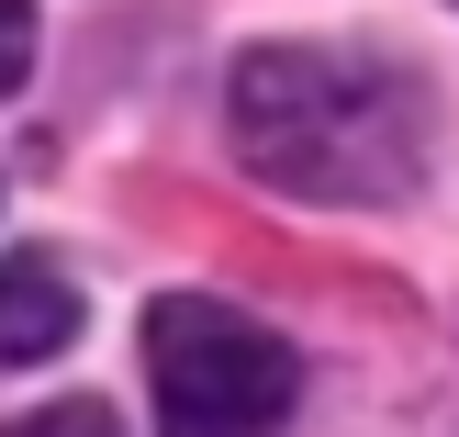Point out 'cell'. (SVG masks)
<instances>
[{
    "label": "cell",
    "instance_id": "3957f363",
    "mask_svg": "<svg viewBox=\"0 0 459 437\" xmlns=\"http://www.w3.org/2000/svg\"><path fill=\"white\" fill-rule=\"evenodd\" d=\"M79 336V281L56 258H0V371H34Z\"/></svg>",
    "mask_w": 459,
    "mask_h": 437
},
{
    "label": "cell",
    "instance_id": "7a4b0ae2",
    "mask_svg": "<svg viewBox=\"0 0 459 437\" xmlns=\"http://www.w3.org/2000/svg\"><path fill=\"white\" fill-rule=\"evenodd\" d=\"M146 393H157V437H281L303 404V359L213 292H157Z\"/></svg>",
    "mask_w": 459,
    "mask_h": 437
},
{
    "label": "cell",
    "instance_id": "277c9868",
    "mask_svg": "<svg viewBox=\"0 0 459 437\" xmlns=\"http://www.w3.org/2000/svg\"><path fill=\"white\" fill-rule=\"evenodd\" d=\"M0 437H124V426H112V404H45V415H22V426H0Z\"/></svg>",
    "mask_w": 459,
    "mask_h": 437
},
{
    "label": "cell",
    "instance_id": "5b68a950",
    "mask_svg": "<svg viewBox=\"0 0 459 437\" xmlns=\"http://www.w3.org/2000/svg\"><path fill=\"white\" fill-rule=\"evenodd\" d=\"M34 79V0H0V101Z\"/></svg>",
    "mask_w": 459,
    "mask_h": 437
},
{
    "label": "cell",
    "instance_id": "6da1fadb",
    "mask_svg": "<svg viewBox=\"0 0 459 437\" xmlns=\"http://www.w3.org/2000/svg\"><path fill=\"white\" fill-rule=\"evenodd\" d=\"M224 124H236V157L291 202H403L426 179V146H437V101H426L415 67L370 57V45H247L236 79H224Z\"/></svg>",
    "mask_w": 459,
    "mask_h": 437
}]
</instances>
